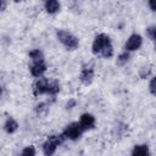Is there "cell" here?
I'll return each mask as SVG.
<instances>
[{"mask_svg":"<svg viewBox=\"0 0 156 156\" xmlns=\"http://www.w3.org/2000/svg\"><path fill=\"white\" fill-rule=\"evenodd\" d=\"M56 38L67 50H76L79 46V39L68 30L65 29L56 30Z\"/></svg>","mask_w":156,"mask_h":156,"instance_id":"6da1fadb","label":"cell"},{"mask_svg":"<svg viewBox=\"0 0 156 156\" xmlns=\"http://www.w3.org/2000/svg\"><path fill=\"white\" fill-rule=\"evenodd\" d=\"M66 136L62 134H52V135H49L48 139L45 140V143L43 144V152L44 155L46 156H51L56 152L57 147L65 141Z\"/></svg>","mask_w":156,"mask_h":156,"instance_id":"7a4b0ae2","label":"cell"},{"mask_svg":"<svg viewBox=\"0 0 156 156\" xmlns=\"http://www.w3.org/2000/svg\"><path fill=\"white\" fill-rule=\"evenodd\" d=\"M84 132L85 130L82 128V126H80L79 122H72V123H69V124L66 126V128L63 129L62 133L66 136V139L76 141L78 139H80V136H82V134Z\"/></svg>","mask_w":156,"mask_h":156,"instance_id":"3957f363","label":"cell"},{"mask_svg":"<svg viewBox=\"0 0 156 156\" xmlns=\"http://www.w3.org/2000/svg\"><path fill=\"white\" fill-rule=\"evenodd\" d=\"M111 44V40H110V37L105 33H100L98 34L95 38H94V41H93V45H91V51L94 55H101L102 50L108 45Z\"/></svg>","mask_w":156,"mask_h":156,"instance_id":"277c9868","label":"cell"},{"mask_svg":"<svg viewBox=\"0 0 156 156\" xmlns=\"http://www.w3.org/2000/svg\"><path fill=\"white\" fill-rule=\"evenodd\" d=\"M48 88H49V80L45 77H38L33 84V95L34 96H39L43 94L48 93Z\"/></svg>","mask_w":156,"mask_h":156,"instance_id":"5b68a950","label":"cell"},{"mask_svg":"<svg viewBox=\"0 0 156 156\" xmlns=\"http://www.w3.org/2000/svg\"><path fill=\"white\" fill-rule=\"evenodd\" d=\"M141 45H143V38H141V35L134 33V34L129 35V38L127 39V41L124 44V50L126 51H129V52L130 51H135V50L140 49Z\"/></svg>","mask_w":156,"mask_h":156,"instance_id":"8992f818","label":"cell"},{"mask_svg":"<svg viewBox=\"0 0 156 156\" xmlns=\"http://www.w3.org/2000/svg\"><path fill=\"white\" fill-rule=\"evenodd\" d=\"M46 63H45V60H39V61H32L30 66H29V71H30V74L35 78L38 77H41L45 72H46Z\"/></svg>","mask_w":156,"mask_h":156,"instance_id":"52a82bcc","label":"cell"},{"mask_svg":"<svg viewBox=\"0 0 156 156\" xmlns=\"http://www.w3.org/2000/svg\"><path fill=\"white\" fill-rule=\"evenodd\" d=\"M79 123L82 126V128L84 130H89V129H93L95 127V117L91 115V113H83L80 116V119H79Z\"/></svg>","mask_w":156,"mask_h":156,"instance_id":"ba28073f","label":"cell"},{"mask_svg":"<svg viewBox=\"0 0 156 156\" xmlns=\"http://www.w3.org/2000/svg\"><path fill=\"white\" fill-rule=\"evenodd\" d=\"M94 79V68L93 67H83L79 74V80L84 85H89Z\"/></svg>","mask_w":156,"mask_h":156,"instance_id":"9c48e42d","label":"cell"},{"mask_svg":"<svg viewBox=\"0 0 156 156\" xmlns=\"http://www.w3.org/2000/svg\"><path fill=\"white\" fill-rule=\"evenodd\" d=\"M44 9L49 15H55L60 10V2L58 0H45Z\"/></svg>","mask_w":156,"mask_h":156,"instance_id":"30bf717a","label":"cell"},{"mask_svg":"<svg viewBox=\"0 0 156 156\" xmlns=\"http://www.w3.org/2000/svg\"><path fill=\"white\" fill-rule=\"evenodd\" d=\"M17 129H18V123H17V121H16L15 118H12V117H7L6 121H5V123H4V130H5L7 134H12V133H15Z\"/></svg>","mask_w":156,"mask_h":156,"instance_id":"8fae6325","label":"cell"},{"mask_svg":"<svg viewBox=\"0 0 156 156\" xmlns=\"http://www.w3.org/2000/svg\"><path fill=\"white\" fill-rule=\"evenodd\" d=\"M149 154H150V150H149V146L146 144L135 145L132 150L133 156H145V155H149Z\"/></svg>","mask_w":156,"mask_h":156,"instance_id":"7c38bea8","label":"cell"},{"mask_svg":"<svg viewBox=\"0 0 156 156\" xmlns=\"http://www.w3.org/2000/svg\"><path fill=\"white\" fill-rule=\"evenodd\" d=\"M61 90V85H60V82L58 80H52V82H49V88H48V95L50 96H55L56 94H58Z\"/></svg>","mask_w":156,"mask_h":156,"instance_id":"4fadbf2b","label":"cell"},{"mask_svg":"<svg viewBox=\"0 0 156 156\" xmlns=\"http://www.w3.org/2000/svg\"><path fill=\"white\" fill-rule=\"evenodd\" d=\"M28 56L30 57L32 61H39V60H44V54L41 50L39 49H33L28 52Z\"/></svg>","mask_w":156,"mask_h":156,"instance_id":"5bb4252c","label":"cell"},{"mask_svg":"<svg viewBox=\"0 0 156 156\" xmlns=\"http://www.w3.org/2000/svg\"><path fill=\"white\" fill-rule=\"evenodd\" d=\"M50 101H44V102H40L35 106V112L38 115H41V113H46L49 111V107H50Z\"/></svg>","mask_w":156,"mask_h":156,"instance_id":"9a60e30c","label":"cell"},{"mask_svg":"<svg viewBox=\"0 0 156 156\" xmlns=\"http://www.w3.org/2000/svg\"><path fill=\"white\" fill-rule=\"evenodd\" d=\"M129 61V51H123L122 54H119V56L117 57V63L118 65H124Z\"/></svg>","mask_w":156,"mask_h":156,"instance_id":"2e32d148","label":"cell"},{"mask_svg":"<svg viewBox=\"0 0 156 156\" xmlns=\"http://www.w3.org/2000/svg\"><path fill=\"white\" fill-rule=\"evenodd\" d=\"M146 35L155 43L156 41V26H150L146 28Z\"/></svg>","mask_w":156,"mask_h":156,"instance_id":"e0dca14e","label":"cell"},{"mask_svg":"<svg viewBox=\"0 0 156 156\" xmlns=\"http://www.w3.org/2000/svg\"><path fill=\"white\" fill-rule=\"evenodd\" d=\"M37 154L34 146H26L22 151H21V155L22 156H34Z\"/></svg>","mask_w":156,"mask_h":156,"instance_id":"ac0fdd59","label":"cell"},{"mask_svg":"<svg viewBox=\"0 0 156 156\" xmlns=\"http://www.w3.org/2000/svg\"><path fill=\"white\" fill-rule=\"evenodd\" d=\"M149 91H150L154 96H156V76L152 77L151 80H150V83H149Z\"/></svg>","mask_w":156,"mask_h":156,"instance_id":"d6986e66","label":"cell"},{"mask_svg":"<svg viewBox=\"0 0 156 156\" xmlns=\"http://www.w3.org/2000/svg\"><path fill=\"white\" fill-rule=\"evenodd\" d=\"M150 72H151V68H150V67H143V68L140 69L139 74H140V77H141L143 79H145L146 77L150 76Z\"/></svg>","mask_w":156,"mask_h":156,"instance_id":"ffe728a7","label":"cell"},{"mask_svg":"<svg viewBox=\"0 0 156 156\" xmlns=\"http://www.w3.org/2000/svg\"><path fill=\"white\" fill-rule=\"evenodd\" d=\"M147 4H149V7L151 9V11L156 12V0H147Z\"/></svg>","mask_w":156,"mask_h":156,"instance_id":"44dd1931","label":"cell"},{"mask_svg":"<svg viewBox=\"0 0 156 156\" xmlns=\"http://www.w3.org/2000/svg\"><path fill=\"white\" fill-rule=\"evenodd\" d=\"M74 106H76V100H74V99H71V100L66 104V108H67V110H71V108H73Z\"/></svg>","mask_w":156,"mask_h":156,"instance_id":"7402d4cb","label":"cell"},{"mask_svg":"<svg viewBox=\"0 0 156 156\" xmlns=\"http://www.w3.org/2000/svg\"><path fill=\"white\" fill-rule=\"evenodd\" d=\"M1 1V11L4 12L6 10V0H0Z\"/></svg>","mask_w":156,"mask_h":156,"instance_id":"603a6c76","label":"cell"},{"mask_svg":"<svg viewBox=\"0 0 156 156\" xmlns=\"http://www.w3.org/2000/svg\"><path fill=\"white\" fill-rule=\"evenodd\" d=\"M15 2H22V1H24V0H13Z\"/></svg>","mask_w":156,"mask_h":156,"instance_id":"cb8c5ba5","label":"cell"},{"mask_svg":"<svg viewBox=\"0 0 156 156\" xmlns=\"http://www.w3.org/2000/svg\"><path fill=\"white\" fill-rule=\"evenodd\" d=\"M155 50H156V41H155Z\"/></svg>","mask_w":156,"mask_h":156,"instance_id":"d4e9b609","label":"cell"}]
</instances>
